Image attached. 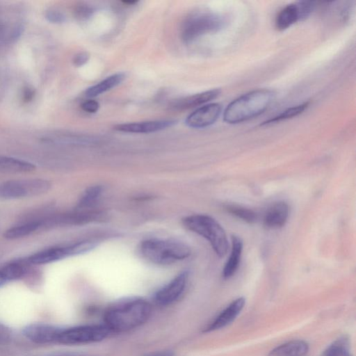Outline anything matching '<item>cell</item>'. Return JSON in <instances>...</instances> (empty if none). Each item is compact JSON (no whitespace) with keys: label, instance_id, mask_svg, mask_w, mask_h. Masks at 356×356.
Listing matches in <instances>:
<instances>
[{"label":"cell","instance_id":"23","mask_svg":"<svg viewBox=\"0 0 356 356\" xmlns=\"http://www.w3.org/2000/svg\"><path fill=\"white\" fill-rule=\"evenodd\" d=\"M309 105V102H306L297 106L290 107L283 111L278 115L274 116L273 118H270L266 120V121L263 122L260 125L264 126L270 124L277 123L282 120H285L296 117L302 113L308 108Z\"/></svg>","mask_w":356,"mask_h":356},{"label":"cell","instance_id":"22","mask_svg":"<svg viewBox=\"0 0 356 356\" xmlns=\"http://www.w3.org/2000/svg\"><path fill=\"white\" fill-rule=\"evenodd\" d=\"M40 227H42V219L33 220L9 228L4 232L3 236L6 239H17L28 236Z\"/></svg>","mask_w":356,"mask_h":356},{"label":"cell","instance_id":"15","mask_svg":"<svg viewBox=\"0 0 356 356\" xmlns=\"http://www.w3.org/2000/svg\"><path fill=\"white\" fill-rule=\"evenodd\" d=\"M220 92L219 88L207 90L176 99L172 102L170 106L173 110L184 111L209 102L219 96Z\"/></svg>","mask_w":356,"mask_h":356},{"label":"cell","instance_id":"1","mask_svg":"<svg viewBox=\"0 0 356 356\" xmlns=\"http://www.w3.org/2000/svg\"><path fill=\"white\" fill-rule=\"evenodd\" d=\"M152 313V305L139 297H130L111 305L104 314V325L111 332H125L145 323Z\"/></svg>","mask_w":356,"mask_h":356},{"label":"cell","instance_id":"5","mask_svg":"<svg viewBox=\"0 0 356 356\" xmlns=\"http://www.w3.org/2000/svg\"><path fill=\"white\" fill-rule=\"evenodd\" d=\"M225 18L211 10H198L188 16L181 28V38L185 43H191L207 33L221 29L225 24Z\"/></svg>","mask_w":356,"mask_h":356},{"label":"cell","instance_id":"33","mask_svg":"<svg viewBox=\"0 0 356 356\" xmlns=\"http://www.w3.org/2000/svg\"><path fill=\"white\" fill-rule=\"evenodd\" d=\"M122 2L126 3V4H131V5L137 3L136 1H124Z\"/></svg>","mask_w":356,"mask_h":356},{"label":"cell","instance_id":"32","mask_svg":"<svg viewBox=\"0 0 356 356\" xmlns=\"http://www.w3.org/2000/svg\"><path fill=\"white\" fill-rule=\"evenodd\" d=\"M34 94L35 92L32 88L29 86L25 87L22 92L23 100L26 102L31 101L33 99Z\"/></svg>","mask_w":356,"mask_h":356},{"label":"cell","instance_id":"25","mask_svg":"<svg viewBox=\"0 0 356 356\" xmlns=\"http://www.w3.org/2000/svg\"><path fill=\"white\" fill-rule=\"evenodd\" d=\"M102 191V188L95 186L88 188L81 197L79 203V209H85L92 206L99 198Z\"/></svg>","mask_w":356,"mask_h":356},{"label":"cell","instance_id":"12","mask_svg":"<svg viewBox=\"0 0 356 356\" xmlns=\"http://www.w3.org/2000/svg\"><path fill=\"white\" fill-rule=\"evenodd\" d=\"M61 329L43 323H32L22 330L23 334L35 343L44 344L56 342Z\"/></svg>","mask_w":356,"mask_h":356},{"label":"cell","instance_id":"8","mask_svg":"<svg viewBox=\"0 0 356 356\" xmlns=\"http://www.w3.org/2000/svg\"><path fill=\"white\" fill-rule=\"evenodd\" d=\"M96 245L95 241H83L66 246L49 248L31 255L26 261L31 264H46L88 252Z\"/></svg>","mask_w":356,"mask_h":356},{"label":"cell","instance_id":"29","mask_svg":"<svg viewBox=\"0 0 356 356\" xmlns=\"http://www.w3.org/2000/svg\"><path fill=\"white\" fill-rule=\"evenodd\" d=\"M90 58V54L86 51H82L76 54L72 62L74 66L81 67L86 64Z\"/></svg>","mask_w":356,"mask_h":356},{"label":"cell","instance_id":"27","mask_svg":"<svg viewBox=\"0 0 356 356\" xmlns=\"http://www.w3.org/2000/svg\"><path fill=\"white\" fill-rule=\"evenodd\" d=\"M74 13L76 19L79 20H86L92 15L94 9L88 5L81 4L76 7Z\"/></svg>","mask_w":356,"mask_h":356},{"label":"cell","instance_id":"7","mask_svg":"<svg viewBox=\"0 0 356 356\" xmlns=\"http://www.w3.org/2000/svg\"><path fill=\"white\" fill-rule=\"evenodd\" d=\"M111 333L103 325H86L61 329L56 342L65 345L96 343L105 339Z\"/></svg>","mask_w":356,"mask_h":356},{"label":"cell","instance_id":"13","mask_svg":"<svg viewBox=\"0 0 356 356\" xmlns=\"http://www.w3.org/2000/svg\"><path fill=\"white\" fill-rule=\"evenodd\" d=\"M244 305L243 298H238L232 302L204 329V332H213L231 323L239 314Z\"/></svg>","mask_w":356,"mask_h":356},{"label":"cell","instance_id":"2","mask_svg":"<svg viewBox=\"0 0 356 356\" xmlns=\"http://www.w3.org/2000/svg\"><path fill=\"white\" fill-rule=\"evenodd\" d=\"M275 96L273 90L266 88L250 91L231 102L223 113V120L229 124L243 122L263 113Z\"/></svg>","mask_w":356,"mask_h":356},{"label":"cell","instance_id":"3","mask_svg":"<svg viewBox=\"0 0 356 356\" xmlns=\"http://www.w3.org/2000/svg\"><path fill=\"white\" fill-rule=\"evenodd\" d=\"M139 250L145 259L159 265L172 264L191 254V249L186 244L169 239L145 240L140 243Z\"/></svg>","mask_w":356,"mask_h":356},{"label":"cell","instance_id":"9","mask_svg":"<svg viewBox=\"0 0 356 356\" xmlns=\"http://www.w3.org/2000/svg\"><path fill=\"white\" fill-rule=\"evenodd\" d=\"M314 8L313 1H300L289 3L277 13L275 26L277 30L284 31L291 26L307 18Z\"/></svg>","mask_w":356,"mask_h":356},{"label":"cell","instance_id":"11","mask_svg":"<svg viewBox=\"0 0 356 356\" xmlns=\"http://www.w3.org/2000/svg\"><path fill=\"white\" fill-rule=\"evenodd\" d=\"M222 106L218 103H211L204 105L192 113L186 119V124L195 129L207 127L213 124L219 118Z\"/></svg>","mask_w":356,"mask_h":356},{"label":"cell","instance_id":"10","mask_svg":"<svg viewBox=\"0 0 356 356\" xmlns=\"http://www.w3.org/2000/svg\"><path fill=\"white\" fill-rule=\"evenodd\" d=\"M188 280V271H182L178 274L155 293V302L160 306H167L175 302L184 293Z\"/></svg>","mask_w":356,"mask_h":356},{"label":"cell","instance_id":"6","mask_svg":"<svg viewBox=\"0 0 356 356\" xmlns=\"http://www.w3.org/2000/svg\"><path fill=\"white\" fill-rule=\"evenodd\" d=\"M51 188L43 179L9 180L0 184V199L15 200L42 195Z\"/></svg>","mask_w":356,"mask_h":356},{"label":"cell","instance_id":"14","mask_svg":"<svg viewBox=\"0 0 356 356\" xmlns=\"http://www.w3.org/2000/svg\"><path fill=\"white\" fill-rule=\"evenodd\" d=\"M175 124L176 121L171 120H154L120 124L115 125L114 129L127 133L147 134L167 129Z\"/></svg>","mask_w":356,"mask_h":356},{"label":"cell","instance_id":"17","mask_svg":"<svg viewBox=\"0 0 356 356\" xmlns=\"http://www.w3.org/2000/svg\"><path fill=\"white\" fill-rule=\"evenodd\" d=\"M309 346L302 340H293L272 350L268 356H307Z\"/></svg>","mask_w":356,"mask_h":356},{"label":"cell","instance_id":"31","mask_svg":"<svg viewBox=\"0 0 356 356\" xmlns=\"http://www.w3.org/2000/svg\"><path fill=\"white\" fill-rule=\"evenodd\" d=\"M143 356H175V353L171 350H161L149 352Z\"/></svg>","mask_w":356,"mask_h":356},{"label":"cell","instance_id":"20","mask_svg":"<svg viewBox=\"0 0 356 356\" xmlns=\"http://www.w3.org/2000/svg\"><path fill=\"white\" fill-rule=\"evenodd\" d=\"M125 78V74L122 72L112 74L98 83L89 87L85 92L88 97H97L113 88L120 84Z\"/></svg>","mask_w":356,"mask_h":356},{"label":"cell","instance_id":"30","mask_svg":"<svg viewBox=\"0 0 356 356\" xmlns=\"http://www.w3.org/2000/svg\"><path fill=\"white\" fill-rule=\"evenodd\" d=\"M81 107L82 110L88 113H95L99 108V104L98 102L92 99L83 102Z\"/></svg>","mask_w":356,"mask_h":356},{"label":"cell","instance_id":"4","mask_svg":"<svg viewBox=\"0 0 356 356\" xmlns=\"http://www.w3.org/2000/svg\"><path fill=\"white\" fill-rule=\"evenodd\" d=\"M184 226L188 230L206 238L219 257H224L228 250V241L225 230L212 217L197 214L182 219Z\"/></svg>","mask_w":356,"mask_h":356},{"label":"cell","instance_id":"28","mask_svg":"<svg viewBox=\"0 0 356 356\" xmlns=\"http://www.w3.org/2000/svg\"><path fill=\"white\" fill-rule=\"evenodd\" d=\"M44 16L48 22L54 24H61L65 21V15L56 9H49Z\"/></svg>","mask_w":356,"mask_h":356},{"label":"cell","instance_id":"19","mask_svg":"<svg viewBox=\"0 0 356 356\" xmlns=\"http://www.w3.org/2000/svg\"><path fill=\"white\" fill-rule=\"evenodd\" d=\"M243 250V242L237 236H232V250L230 256L223 268L225 278L232 277L238 268Z\"/></svg>","mask_w":356,"mask_h":356},{"label":"cell","instance_id":"26","mask_svg":"<svg viewBox=\"0 0 356 356\" xmlns=\"http://www.w3.org/2000/svg\"><path fill=\"white\" fill-rule=\"evenodd\" d=\"M225 209L229 213L249 223L257 220V213L251 209L237 205H227Z\"/></svg>","mask_w":356,"mask_h":356},{"label":"cell","instance_id":"21","mask_svg":"<svg viewBox=\"0 0 356 356\" xmlns=\"http://www.w3.org/2000/svg\"><path fill=\"white\" fill-rule=\"evenodd\" d=\"M26 264L15 261L0 268V287L9 282L22 277L27 272Z\"/></svg>","mask_w":356,"mask_h":356},{"label":"cell","instance_id":"16","mask_svg":"<svg viewBox=\"0 0 356 356\" xmlns=\"http://www.w3.org/2000/svg\"><path fill=\"white\" fill-rule=\"evenodd\" d=\"M289 215V205L284 202H278L267 209L264 216V223L269 228H280L285 225Z\"/></svg>","mask_w":356,"mask_h":356},{"label":"cell","instance_id":"18","mask_svg":"<svg viewBox=\"0 0 356 356\" xmlns=\"http://www.w3.org/2000/svg\"><path fill=\"white\" fill-rule=\"evenodd\" d=\"M35 165L19 159L0 155V172L24 173L35 170Z\"/></svg>","mask_w":356,"mask_h":356},{"label":"cell","instance_id":"24","mask_svg":"<svg viewBox=\"0 0 356 356\" xmlns=\"http://www.w3.org/2000/svg\"><path fill=\"white\" fill-rule=\"evenodd\" d=\"M321 356H352L348 339L341 337L336 340L323 351Z\"/></svg>","mask_w":356,"mask_h":356}]
</instances>
